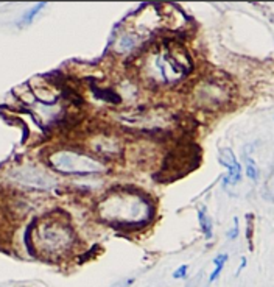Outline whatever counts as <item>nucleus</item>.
<instances>
[{
  "mask_svg": "<svg viewBox=\"0 0 274 287\" xmlns=\"http://www.w3.org/2000/svg\"><path fill=\"white\" fill-rule=\"evenodd\" d=\"M50 167L64 175H97L106 172V166L94 153L66 147L48 156Z\"/></svg>",
  "mask_w": 274,
  "mask_h": 287,
  "instance_id": "obj_4",
  "label": "nucleus"
},
{
  "mask_svg": "<svg viewBox=\"0 0 274 287\" xmlns=\"http://www.w3.org/2000/svg\"><path fill=\"white\" fill-rule=\"evenodd\" d=\"M193 67L192 58L189 52L181 45H162L153 53L148 61V75L151 83H157L160 86H170L179 83L182 78L189 75Z\"/></svg>",
  "mask_w": 274,
  "mask_h": 287,
  "instance_id": "obj_2",
  "label": "nucleus"
},
{
  "mask_svg": "<svg viewBox=\"0 0 274 287\" xmlns=\"http://www.w3.org/2000/svg\"><path fill=\"white\" fill-rule=\"evenodd\" d=\"M218 161L221 166H224L228 169L226 177H223V186H235L241 181V172H243V167L237 161V156L231 149H220L218 153Z\"/></svg>",
  "mask_w": 274,
  "mask_h": 287,
  "instance_id": "obj_6",
  "label": "nucleus"
},
{
  "mask_svg": "<svg viewBox=\"0 0 274 287\" xmlns=\"http://www.w3.org/2000/svg\"><path fill=\"white\" fill-rule=\"evenodd\" d=\"M198 223H200V228L204 234V237L207 239H212L214 236V222L211 219V216H209L207 212V208L204 204H201L198 208Z\"/></svg>",
  "mask_w": 274,
  "mask_h": 287,
  "instance_id": "obj_8",
  "label": "nucleus"
},
{
  "mask_svg": "<svg viewBox=\"0 0 274 287\" xmlns=\"http://www.w3.org/2000/svg\"><path fill=\"white\" fill-rule=\"evenodd\" d=\"M133 284V279H122V281H117L116 284H112L111 287H131Z\"/></svg>",
  "mask_w": 274,
  "mask_h": 287,
  "instance_id": "obj_16",
  "label": "nucleus"
},
{
  "mask_svg": "<svg viewBox=\"0 0 274 287\" xmlns=\"http://www.w3.org/2000/svg\"><path fill=\"white\" fill-rule=\"evenodd\" d=\"M228 259H229V256H228L226 253H220V254H217V256L214 258V261H212L214 270H212L211 276H209V282H215V281L220 278V275H221V272H223L224 265H226Z\"/></svg>",
  "mask_w": 274,
  "mask_h": 287,
  "instance_id": "obj_9",
  "label": "nucleus"
},
{
  "mask_svg": "<svg viewBox=\"0 0 274 287\" xmlns=\"http://www.w3.org/2000/svg\"><path fill=\"white\" fill-rule=\"evenodd\" d=\"M246 264H248V259H246V256H243V258L240 259V265H238L237 272H235V276H238L241 272H243V270H245V267H246Z\"/></svg>",
  "mask_w": 274,
  "mask_h": 287,
  "instance_id": "obj_15",
  "label": "nucleus"
},
{
  "mask_svg": "<svg viewBox=\"0 0 274 287\" xmlns=\"http://www.w3.org/2000/svg\"><path fill=\"white\" fill-rule=\"evenodd\" d=\"M245 173L251 181H257L260 177L259 166L255 164V161L251 156H245Z\"/></svg>",
  "mask_w": 274,
  "mask_h": 287,
  "instance_id": "obj_11",
  "label": "nucleus"
},
{
  "mask_svg": "<svg viewBox=\"0 0 274 287\" xmlns=\"http://www.w3.org/2000/svg\"><path fill=\"white\" fill-rule=\"evenodd\" d=\"M187 272H189V265H187V264H182V265H179L178 268L174 270L171 276H173L174 279H186V278H187Z\"/></svg>",
  "mask_w": 274,
  "mask_h": 287,
  "instance_id": "obj_14",
  "label": "nucleus"
},
{
  "mask_svg": "<svg viewBox=\"0 0 274 287\" xmlns=\"http://www.w3.org/2000/svg\"><path fill=\"white\" fill-rule=\"evenodd\" d=\"M36 242L47 254L61 256L75 247L76 234L69 219L48 217L36 228Z\"/></svg>",
  "mask_w": 274,
  "mask_h": 287,
  "instance_id": "obj_3",
  "label": "nucleus"
},
{
  "mask_svg": "<svg viewBox=\"0 0 274 287\" xmlns=\"http://www.w3.org/2000/svg\"><path fill=\"white\" fill-rule=\"evenodd\" d=\"M44 7H45V4H44V2H41V4H38V5H35V7H31L30 10H27V11H25V14L22 16L21 25H28V24L33 22L36 16H38V14L44 10Z\"/></svg>",
  "mask_w": 274,
  "mask_h": 287,
  "instance_id": "obj_12",
  "label": "nucleus"
},
{
  "mask_svg": "<svg viewBox=\"0 0 274 287\" xmlns=\"http://www.w3.org/2000/svg\"><path fill=\"white\" fill-rule=\"evenodd\" d=\"M193 97L198 105V108L203 109H220L226 105L231 99V94L223 83L217 80H207L197 86Z\"/></svg>",
  "mask_w": 274,
  "mask_h": 287,
  "instance_id": "obj_5",
  "label": "nucleus"
},
{
  "mask_svg": "<svg viewBox=\"0 0 274 287\" xmlns=\"http://www.w3.org/2000/svg\"><path fill=\"white\" fill-rule=\"evenodd\" d=\"M92 152L95 156H114L122 152L120 142L112 136H100L92 140Z\"/></svg>",
  "mask_w": 274,
  "mask_h": 287,
  "instance_id": "obj_7",
  "label": "nucleus"
},
{
  "mask_svg": "<svg viewBox=\"0 0 274 287\" xmlns=\"http://www.w3.org/2000/svg\"><path fill=\"white\" fill-rule=\"evenodd\" d=\"M97 209L106 223L117 230L137 231L147 227L154 217L151 197L136 189L111 190L97 204Z\"/></svg>",
  "mask_w": 274,
  "mask_h": 287,
  "instance_id": "obj_1",
  "label": "nucleus"
},
{
  "mask_svg": "<svg viewBox=\"0 0 274 287\" xmlns=\"http://www.w3.org/2000/svg\"><path fill=\"white\" fill-rule=\"evenodd\" d=\"M238 234H240L238 217H234V225H232V228H229V231L226 233V237L229 239V241H235V239L238 237Z\"/></svg>",
  "mask_w": 274,
  "mask_h": 287,
  "instance_id": "obj_13",
  "label": "nucleus"
},
{
  "mask_svg": "<svg viewBox=\"0 0 274 287\" xmlns=\"http://www.w3.org/2000/svg\"><path fill=\"white\" fill-rule=\"evenodd\" d=\"M137 44V38L131 33H125L119 41H117V49L119 52L122 53H128V52H131L134 47Z\"/></svg>",
  "mask_w": 274,
  "mask_h": 287,
  "instance_id": "obj_10",
  "label": "nucleus"
}]
</instances>
